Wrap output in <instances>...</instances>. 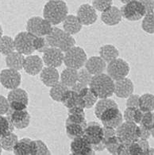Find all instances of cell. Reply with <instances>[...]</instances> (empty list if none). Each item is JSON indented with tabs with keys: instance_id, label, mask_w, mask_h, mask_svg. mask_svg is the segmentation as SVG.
<instances>
[{
	"instance_id": "1",
	"label": "cell",
	"mask_w": 154,
	"mask_h": 155,
	"mask_svg": "<svg viewBox=\"0 0 154 155\" xmlns=\"http://www.w3.org/2000/svg\"><path fill=\"white\" fill-rule=\"evenodd\" d=\"M68 14V8L63 0H50L43 8V18L53 26L61 23Z\"/></svg>"
},
{
	"instance_id": "2",
	"label": "cell",
	"mask_w": 154,
	"mask_h": 155,
	"mask_svg": "<svg viewBox=\"0 0 154 155\" xmlns=\"http://www.w3.org/2000/svg\"><path fill=\"white\" fill-rule=\"evenodd\" d=\"M89 87L99 99L109 98L114 95V81L106 73L93 76Z\"/></svg>"
},
{
	"instance_id": "3",
	"label": "cell",
	"mask_w": 154,
	"mask_h": 155,
	"mask_svg": "<svg viewBox=\"0 0 154 155\" xmlns=\"http://www.w3.org/2000/svg\"><path fill=\"white\" fill-rule=\"evenodd\" d=\"M45 38L49 47L58 48L64 53L76 45V40L72 35L57 27H53V30Z\"/></svg>"
},
{
	"instance_id": "4",
	"label": "cell",
	"mask_w": 154,
	"mask_h": 155,
	"mask_svg": "<svg viewBox=\"0 0 154 155\" xmlns=\"http://www.w3.org/2000/svg\"><path fill=\"white\" fill-rule=\"evenodd\" d=\"M53 25L45 18L40 16H34L26 22V31L36 37H46L53 30Z\"/></svg>"
},
{
	"instance_id": "5",
	"label": "cell",
	"mask_w": 154,
	"mask_h": 155,
	"mask_svg": "<svg viewBox=\"0 0 154 155\" xmlns=\"http://www.w3.org/2000/svg\"><path fill=\"white\" fill-rule=\"evenodd\" d=\"M87 56L84 49L80 46L75 45L64 53V64L66 67L80 69L85 65Z\"/></svg>"
},
{
	"instance_id": "6",
	"label": "cell",
	"mask_w": 154,
	"mask_h": 155,
	"mask_svg": "<svg viewBox=\"0 0 154 155\" xmlns=\"http://www.w3.org/2000/svg\"><path fill=\"white\" fill-rule=\"evenodd\" d=\"M106 71V74L115 81L126 77L130 72V66L126 61L118 58L108 63Z\"/></svg>"
},
{
	"instance_id": "7",
	"label": "cell",
	"mask_w": 154,
	"mask_h": 155,
	"mask_svg": "<svg viewBox=\"0 0 154 155\" xmlns=\"http://www.w3.org/2000/svg\"><path fill=\"white\" fill-rule=\"evenodd\" d=\"M120 10L123 18L129 21H139L146 14V9L139 0L126 3Z\"/></svg>"
},
{
	"instance_id": "8",
	"label": "cell",
	"mask_w": 154,
	"mask_h": 155,
	"mask_svg": "<svg viewBox=\"0 0 154 155\" xmlns=\"http://www.w3.org/2000/svg\"><path fill=\"white\" fill-rule=\"evenodd\" d=\"M116 135L124 143L137 142L139 139V126L134 123L123 122L116 129Z\"/></svg>"
},
{
	"instance_id": "9",
	"label": "cell",
	"mask_w": 154,
	"mask_h": 155,
	"mask_svg": "<svg viewBox=\"0 0 154 155\" xmlns=\"http://www.w3.org/2000/svg\"><path fill=\"white\" fill-rule=\"evenodd\" d=\"M35 37L36 36L28 31L18 33L15 38V50L25 56L31 55L32 53L35 52L34 48V41Z\"/></svg>"
},
{
	"instance_id": "10",
	"label": "cell",
	"mask_w": 154,
	"mask_h": 155,
	"mask_svg": "<svg viewBox=\"0 0 154 155\" xmlns=\"http://www.w3.org/2000/svg\"><path fill=\"white\" fill-rule=\"evenodd\" d=\"M99 120L106 127H111L117 129L123 123V115L119 110L118 107H111L106 109L102 113Z\"/></svg>"
},
{
	"instance_id": "11",
	"label": "cell",
	"mask_w": 154,
	"mask_h": 155,
	"mask_svg": "<svg viewBox=\"0 0 154 155\" xmlns=\"http://www.w3.org/2000/svg\"><path fill=\"white\" fill-rule=\"evenodd\" d=\"M7 100L10 104V108L15 110L27 109L29 105V95L22 88H15L11 90L7 95Z\"/></svg>"
},
{
	"instance_id": "12",
	"label": "cell",
	"mask_w": 154,
	"mask_h": 155,
	"mask_svg": "<svg viewBox=\"0 0 154 155\" xmlns=\"http://www.w3.org/2000/svg\"><path fill=\"white\" fill-rule=\"evenodd\" d=\"M21 83V76L19 71L7 68L2 69L0 72V84L6 89L18 88Z\"/></svg>"
},
{
	"instance_id": "13",
	"label": "cell",
	"mask_w": 154,
	"mask_h": 155,
	"mask_svg": "<svg viewBox=\"0 0 154 155\" xmlns=\"http://www.w3.org/2000/svg\"><path fill=\"white\" fill-rule=\"evenodd\" d=\"M84 137L93 147L99 144L104 140L103 127L96 122H90L87 123L84 130Z\"/></svg>"
},
{
	"instance_id": "14",
	"label": "cell",
	"mask_w": 154,
	"mask_h": 155,
	"mask_svg": "<svg viewBox=\"0 0 154 155\" xmlns=\"http://www.w3.org/2000/svg\"><path fill=\"white\" fill-rule=\"evenodd\" d=\"M6 114L12 125L16 129L22 130L27 128L30 126L31 116L26 109L21 110H15L10 108Z\"/></svg>"
},
{
	"instance_id": "15",
	"label": "cell",
	"mask_w": 154,
	"mask_h": 155,
	"mask_svg": "<svg viewBox=\"0 0 154 155\" xmlns=\"http://www.w3.org/2000/svg\"><path fill=\"white\" fill-rule=\"evenodd\" d=\"M64 53L62 50L55 47H49L43 53L42 60L45 66L58 68L64 64Z\"/></svg>"
},
{
	"instance_id": "16",
	"label": "cell",
	"mask_w": 154,
	"mask_h": 155,
	"mask_svg": "<svg viewBox=\"0 0 154 155\" xmlns=\"http://www.w3.org/2000/svg\"><path fill=\"white\" fill-rule=\"evenodd\" d=\"M76 16L83 26H91L95 23L98 19L96 10L92 7V5L88 3L80 5Z\"/></svg>"
},
{
	"instance_id": "17",
	"label": "cell",
	"mask_w": 154,
	"mask_h": 155,
	"mask_svg": "<svg viewBox=\"0 0 154 155\" xmlns=\"http://www.w3.org/2000/svg\"><path fill=\"white\" fill-rule=\"evenodd\" d=\"M70 150L74 155H93L95 153L92 146L84 136L72 139L70 145Z\"/></svg>"
},
{
	"instance_id": "18",
	"label": "cell",
	"mask_w": 154,
	"mask_h": 155,
	"mask_svg": "<svg viewBox=\"0 0 154 155\" xmlns=\"http://www.w3.org/2000/svg\"><path fill=\"white\" fill-rule=\"evenodd\" d=\"M134 85L133 81L128 77L120 79L114 81V94L117 97L126 99L133 93Z\"/></svg>"
},
{
	"instance_id": "19",
	"label": "cell",
	"mask_w": 154,
	"mask_h": 155,
	"mask_svg": "<svg viewBox=\"0 0 154 155\" xmlns=\"http://www.w3.org/2000/svg\"><path fill=\"white\" fill-rule=\"evenodd\" d=\"M44 62L42 58L38 55H29L25 58L23 69L25 73L30 76H36L39 74L44 68Z\"/></svg>"
},
{
	"instance_id": "20",
	"label": "cell",
	"mask_w": 154,
	"mask_h": 155,
	"mask_svg": "<svg viewBox=\"0 0 154 155\" xmlns=\"http://www.w3.org/2000/svg\"><path fill=\"white\" fill-rule=\"evenodd\" d=\"M13 152L16 155H37L36 142L29 138H21L17 142Z\"/></svg>"
},
{
	"instance_id": "21",
	"label": "cell",
	"mask_w": 154,
	"mask_h": 155,
	"mask_svg": "<svg viewBox=\"0 0 154 155\" xmlns=\"http://www.w3.org/2000/svg\"><path fill=\"white\" fill-rule=\"evenodd\" d=\"M123 19L121 10L115 6H112L105 11L102 12L101 20L108 26H117Z\"/></svg>"
},
{
	"instance_id": "22",
	"label": "cell",
	"mask_w": 154,
	"mask_h": 155,
	"mask_svg": "<svg viewBox=\"0 0 154 155\" xmlns=\"http://www.w3.org/2000/svg\"><path fill=\"white\" fill-rule=\"evenodd\" d=\"M107 63L99 56H92L87 58L84 67L93 76L103 73L106 69Z\"/></svg>"
},
{
	"instance_id": "23",
	"label": "cell",
	"mask_w": 154,
	"mask_h": 155,
	"mask_svg": "<svg viewBox=\"0 0 154 155\" xmlns=\"http://www.w3.org/2000/svg\"><path fill=\"white\" fill-rule=\"evenodd\" d=\"M40 79L44 86L51 87L60 81V73L57 68L46 66L40 72Z\"/></svg>"
},
{
	"instance_id": "24",
	"label": "cell",
	"mask_w": 154,
	"mask_h": 155,
	"mask_svg": "<svg viewBox=\"0 0 154 155\" xmlns=\"http://www.w3.org/2000/svg\"><path fill=\"white\" fill-rule=\"evenodd\" d=\"M61 103L68 109L74 107H82L85 109L84 102L82 98L80 97V94L72 90H68L66 91V93L63 96Z\"/></svg>"
},
{
	"instance_id": "25",
	"label": "cell",
	"mask_w": 154,
	"mask_h": 155,
	"mask_svg": "<svg viewBox=\"0 0 154 155\" xmlns=\"http://www.w3.org/2000/svg\"><path fill=\"white\" fill-rule=\"evenodd\" d=\"M68 123L80 124L85 129L87 125V122L86 120L84 108L74 107V108L68 109V118L66 119L65 124H68Z\"/></svg>"
},
{
	"instance_id": "26",
	"label": "cell",
	"mask_w": 154,
	"mask_h": 155,
	"mask_svg": "<svg viewBox=\"0 0 154 155\" xmlns=\"http://www.w3.org/2000/svg\"><path fill=\"white\" fill-rule=\"evenodd\" d=\"M63 30L71 35L77 34L82 30L83 25L74 15H68L63 21Z\"/></svg>"
},
{
	"instance_id": "27",
	"label": "cell",
	"mask_w": 154,
	"mask_h": 155,
	"mask_svg": "<svg viewBox=\"0 0 154 155\" xmlns=\"http://www.w3.org/2000/svg\"><path fill=\"white\" fill-rule=\"evenodd\" d=\"M25 58V55L17 51H15L11 53V54L6 56L5 62H6L7 68L20 71L23 68Z\"/></svg>"
},
{
	"instance_id": "28",
	"label": "cell",
	"mask_w": 154,
	"mask_h": 155,
	"mask_svg": "<svg viewBox=\"0 0 154 155\" xmlns=\"http://www.w3.org/2000/svg\"><path fill=\"white\" fill-rule=\"evenodd\" d=\"M60 81L67 87H72L78 81V70L67 67L60 74Z\"/></svg>"
},
{
	"instance_id": "29",
	"label": "cell",
	"mask_w": 154,
	"mask_h": 155,
	"mask_svg": "<svg viewBox=\"0 0 154 155\" xmlns=\"http://www.w3.org/2000/svg\"><path fill=\"white\" fill-rule=\"evenodd\" d=\"M99 57L105 61L106 63H110L119 56V51L116 47L110 44H106L99 48Z\"/></svg>"
},
{
	"instance_id": "30",
	"label": "cell",
	"mask_w": 154,
	"mask_h": 155,
	"mask_svg": "<svg viewBox=\"0 0 154 155\" xmlns=\"http://www.w3.org/2000/svg\"><path fill=\"white\" fill-rule=\"evenodd\" d=\"M123 115L125 122L134 123L138 125L141 123L144 112L139 107H126Z\"/></svg>"
},
{
	"instance_id": "31",
	"label": "cell",
	"mask_w": 154,
	"mask_h": 155,
	"mask_svg": "<svg viewBox=\"0 0 154 155\" xmlns=\"http://www.w3.org/2000/svg\"><path fill=\"white\" fill-rule=\"evenodd\" d=\"M80 96L82 98L85 104V108L89 109L95 106V104L98 101V96L90 88L89 86L84 87L81 91H80Z\"/></svg>"
},
{
	"instance_id": "32",
	"label": "cell",
	"mask_w": 154,
	"mask_h": 155,
	"mask_svg": "<svg viewBox=\"0 0 154 155\" xmlns=\"http://www.w3.org/2000/svg\"><path fill=\"white\" fill-rule=\"evenodd\" d=\"M69 90V87H67L66 85L59 81L58 83L50 87L49 90V96L53 100L56 102L61 103L63 96L66 93V91Z\"/></svg>"
},
{
	"instance_id": "33",
	"label": "cell",
	"mask_w": 154,
	"mask_h": 155,
	"mask_svg": "<svg viewBox=\"0 0 154 155\" xmlns=\"http://www.w3.org/2000/svg\"><path fill=\"white\" fill-rule=\"evenodd\" d=\"M111 107H118L117 104L114 100L109 98H103V99H99L97 101V103L95 105V115L99 119V117L101 114L106 109Z\"/></svg>"
},
{
	"instance_id": "34",
	"label": "cell",
	"mask_w": 154,
	"mask_h": 155,
	"mask_svg": "<svg viewBox=\"0 0 154 155\" xmlns=\"http://www.w3.org/2000/svg\"><path fill=\"white\" fill-rule=\"evenodd\" d=\"M141 110L143 112L154 111V95L151 93H145L139 98V105Z\"/></svg>"
},
{
	"instance_id": "35",
	"label": "cell",
	"mask_w": 154,
	"mask_h": 155,
	"mask_svg": "<svg viewBox=\"0 0 154 155\" xmlns=\"http://www.w3.org/2000/svg\"><path fill=\"white\" fill-rule=\"evenodd\" d=\"M15 50V39L10 36H2L0 38V53L2 55L7 56Z\"/></svg>"
},
{
	"instance_id": "36",
	"label": "cell",
	"mask_w": 154,
	"mask_h": 155,
	"mask_svg": "<svg viewBox=\"0 0 154 155\" xmlns=\"http://www.w3.org/2000/svg\"><path fill=\"white\" fill-rule=\"evenodd\" d=\"M18 141V138L17 134L12 132L11 134L6 137L0 138V144L2 146V150L8 151V152H12Z\"/></svg>"
},
{
	"instance_id": "37",
	"label": "cell",
	"mask_w": 154,
	"mask_h": 155,
	"mask_svg": "<svg viewBox=\"0 0 154 155\" xmlns=\"http://www.w3.org/2000/svg\"><path fill=\"white\" fill-rule=\"evenodd\" d=\"M84 128L80 124L76 123H68L65 124L66 134L70 139H74L76 138H79L84 136Z\"/></svg>"
},
{
	"instance_id": "38",
	"label": "cell",
	"mask_w": 154,
	"mask_h": 155,
	"mask_svg": "<svg viewBox=\"0 0 154 155\" xmlns=\"http://www.w3.org/2000/svg\"><path fill=\"white\" fill-rule=\"evenodd\" d=\"M15 127L12 125L7 116L0 115V138L6 137L14 132Z\"/></svg>"
},
{
	"instance_id": "39",
	"label": "cell",
	"mask_w": 154,
	"mask_h": 155,
	"mask_svg": "<svg viewBox=\"0 0 154 155\" xmlns=\"http://www.w3.org/2000/svg\"><path fill=\"white\" fill-rule=\"evenodd\" d=\"M142 29L149 34H154V11L146 14L142 22Z\"/></svg>"
},
{
	"instance_id": "40",
	"label": "cell",
	"mask_w": 154,
	"mask_h": 155,
	"mask_svg": "<svg viewBox=\"0 0 154 155\" xmlns=\"http://www.w3.org/2000/svg\"><path fill=\"white\" fill-rule=\"evenodd\" d=\"M105 143L106 149L107 150L109 153H111V154H117V151H118L119 146L122 143V141L115 134V135L111 136L110 138H108L107 139H106Z\"/></svg>"
},
{
	"instance_id": "41",
	"label": "cell",
	"mask_w": 154,
	"mask_h": 155,
	"mask_svg": "<svg viewBox=\"0 0 154 155\" xmlns=\"http://www.w3.org/2000/svg\"><path fill=\"white\" fill-rule=\"evenodd\" d=\"M92 77L93 75H91L85 67H82L78 69V82L86 86H89L92 80Z\"/></svg>"
},
{
	"instance_id": "42",
	"label": "cell",
	"mask_w": 154,
	"mask_h": 155,
	"mask_svg": "<svg viewBox=\"0 0 154 155\" xmlns=\"http://www.w3.org/2000/svg\"><path fill=\"white\" fill-rule=\"evenodd\" d=\"M113 6V0H92V7L99 12H103Z\"/></svg>"
},
{
	"instance_id": "43",
	"label": "cell",
	"mask_w": 154,
	"mask_h": 155,
	"mask_svg": "<svg viewBox=\"0 0 154 155\" xmlns=\"http://www.w3.org/2000/svg\"><path fill=\"white\" fill-rule=\"evenodd\" d=\"M49 45H48L45 37H35L34 41V48L35 51L44 53Z\"/></svg>"
},
{
	"instance_id": "44",
	"label": "cell",
	"mask_w": 154,
	"mask_h": 155,
	"mask_svg": "<svg viewBox=\"0 0 154 155\" xmlns=\"http://www.w3.org/2000/svg\"><path fill=\"white\" fill-rule=\"evenodd\" d=\"M140 124L147 129H152L154 127V111L144 112V115Z\"/></svg>"
},
{
	"instance_id": "45",
	"label": "cell",
	"mask_w": 154,
	"mask_h": 155,
	"mask_svg": "<svg viewBox=\"0 0 154 155\" xmlns=\"http://www.w3.org/2000/svg\"><path fill=\"white\" fill-rule=\"evenodd\" d=\"M37 145V155H49L51 154L47 145L42 140H35Z\"/></svg>"
},
{
	"instance_id": "46",
	"label": "cell",
	"mask_w": 154,
	"mask_h": 155,
	"mask_svg": "<svg viewBox=\"0 0 154 155\" xmlns=\"http://www.w3.org/2000/svg\"><path fill=\"white\" fill-rule=\"evenodd\" d=\"M140 96L137 94H131L128 98H126V107H138L139 105Z\"/></svg>"
},
{
	"instance_id": "47",
	"label": "cell",
	"mask_w": 154,
	"mask_h": 155,
	"mask_svg": "<svg viewBox=\"0 0 154 155\" xmlns=\"http://www.w3.org/2000/svg\"><path fill=\"white\" fill-rule=\"evenodd\" d=\"M10 110V104L7 98L0 95V115H3Z\"/></svg>"
},
{
	"instance_id": "48",
	"label": "cell",
	"mask_w": 154,
	"mask_h": 155,
	"mask_svg": "<svg viewBox=\"0 0 154 155\" xmlns=\"http://www.w3.org/2000/svg\"><path fill=\"white\" fill-rule=\"evenodd\" d=\"M129 155H143V151L137 142L129 143Z\"/></svg>"
},
{
	"instance_id": "49",
	"label": "cell",
	"mask_w": 154,
	"mask_h": 155,
	"mask_svg": "<svg viewBox=\"0 0 154 155\" xmlns=\"http://www.w3.org/2000/svg\"><path fill=\"white\" fill-rule=\"evenodd\" d=\"M138 126H139V138L149 139L152 136L151 135V130L147 129L141 124H138Z\"/></svg>"
},
{
	"instance_id": "50",
	"label": "cell",
	"mask_w": 154,
	"mask_h": 155,
	"mask_svg": "<svg viewBox=\"0 0 154 155\" xmlns=\"http://www.w3.org/2000/svg\"><path fill=\"white\" fill-rule=\"evenodd\" d=\"M146 9V13L149 14L154 11V0H139Z\"/></svg>"
},
{
	"instance_id": "51",
	"label": "cell",
	"mask_w": 154,
	"mask_h": 155,
	"mask_svg": "<svg viewBox=\"0 0 154 155\" xmlns=\"http://www.w3.org/2000/svg\"><path fill=\"white\" fill-rule=\"evenodd\" d=\"M137 142L140 145V147H141L142 151H143V155L148 154L149 150L150 148L149 142L148 139H142V138H139Z\"/></svg>"
},
{
	"instance_id": "52",
	"label": "cell",
	"mask_w": 154,
	"mask_h": 155,
	"mask_svg": "<svg viewBox=\"0 0 154 155\" xmlns=\"http://www.w3.org/2000/svg\"><path fill=\"white\" fill-rule=\"evenodd\" d=\"M129 143L122 142L119 146L117 151V154L118 155H129Z\"/></svg>"
},
{
	"instance_id": "53",
	"label": "cell",
	"mask_w": 154,
	"mask_h": 155,
	"mask_svg": "<svg viewBox=\"0 0 154 155\" xmlns=\"http://www.w3.org/2000/svg\"><path fill=\"white\" fill-rule=\"evenodd\" d=\"M103 131H104V140L107 139L111 136L115 135L116 134V129L111 127H103Z\"/></svg>"
},
{
	"instance_id": "54",
	"label": "cell",
	"mask_w": 154,
	"mask_h": 155,
	"mask_svg": "<svg viewBox=\"0 0 154 155\" xmlns=\"http://www.w3.org/2000/svg\"><path fill=\"white\" fill-rule=\"evenodd\" d=\"M85 87H87L86 85L80 83V82L77 81V82H76V83L72 87H71V90L76 91V92H77V93H80V91Z\"/></svg>"
},
{
	"instance_id": "55",
	"label": "cell",
	"mask_w": 154,
	"mask_h": 155,
	"mask_svg": "<svg viewBox=\"0 0 154 155\" xmlns=\"http://www.w3.org/2000/svg\"><path fill=\"white\" fill-rule=\"evenodd\" d=\"M148 154L149 155H154V148H152V147H150L149 150Z\"/></svg>"
},
{
	"instance_id": "56",
	"label": "cell",
	"mask_w": 154,
	"mask_h": 155,
	"mask_svg": "<svg viewBox=\"0 0 154 155\" xmlns=\"http://www.w3.org/2000/svg\"><path fill=\"white\" fill-rule=\"evenodd\" d=\"M121 2H123V3H124V4H126V3H128V2H132V1H136V0H119Z\"/></svg>"
},
{
	"instance_id": "57",
	"label": "cell",
	"mask_w": 154,
	"mask_h": 155,
	"mask_svg": "<svg viewBox=\"0 0 154 155\" xmlns=\"http://www.w3.org/2000/svg\"><path fill=\"white\" fill-rule=\"evenodd\" d=\"M2 34H3V30H2V26L0 25V38H2V37L3 36Z\"/></svg>"
},
{
	"instance_id": "58",
	"label": "cell",
	"mask_w": 154,
	"mask_h": 155,
	"mask_svg": "<svg viewBox=\"0 0 154 155\" xmlns=\"http://www.w3.org/2000/svg\"><path fill=\"white\" fill-rule=\"evenodd\" d=\"M151 135H152L154 138V127L151 129Z\"/></svg>"
},
{
	"instance_id": "59",
	"label": "cell",
	"mask_w": 154,
	"mask_h": 155,
	"mask_svg": "<svg viewBox=\"0 0 154 155\" xmlns=\"http://www.w3.org/2000/svg\"><path fill=\"white\" fill-rule=\"evenodd\" d=\"M2 146L0 144V154L2 153Z\"/></svg>"
},
{
	"instance_id": "60",
	"label": "cell",
	"mask_w": 154,
	"mask_h": 155,
	"mask_svg": "<svg viewBox=\"0 0 154 155\" xmlns=\"http://www.w3.org/2000/svg\"><path fill=\"white\" fill-rule=\"evenodd\" d=\"M46 1H50V0H46Z\"/></svg>"
}]
</instances>
